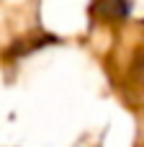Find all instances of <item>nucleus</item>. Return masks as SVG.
<instances>
[{"instance_id": "obj_1", "label": "nucleus", "mask_w": 144, "mask_h": 147, "mask_svg": "<svg viewBox=\"0 0 144 147\" xmlns=\"http://www.w3.org/2000/svg\"><path fill=\"white\" fill-rule=\"evenodd\" d=\"M95 13L106 21H124L131 13V3L129 0H98Z\"/></svg>"}]
</instances>
